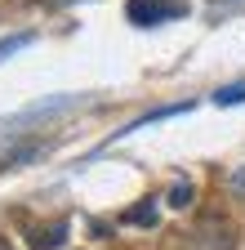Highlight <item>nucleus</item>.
<instances>
[{
    "label": "nucleus",
    "instance_id": "obj_1",
    "mask_svg": "<svg viewBox=\"0 0 245 250\" xmlns=\"http://www.w3.org/2000/svg\"><path fill=\"white\" fill-rule=\"evenodd\" d=\"M125 14L138 27H156V22H170L178 14H188V0H130Z\"/></svg>",
    "mask_w": 245,
    "mask_h": 250
},
{
    "label": "nucleus",
    "instance_id": "obj_4",
    "mask_svg": "<svg viewBox=\"0 0 245 250\" xmlns=\"http://www.w3.org/2000/svg\"><path fill=\"white\" fill-rule=\"evenodd\" d=\"M40 152H45V143H27V147H14V152H5V156H0V170H14V166L32 161V156H40Z\"/></svg>",
    "mask_w": 245,
    "mask_h": 250
},
{
    "label": "nucleus",
    "instance_id": "obj_7",
    "mask_svg": "<svg viewBox=\"0 0 245 250\" xmlns=\"http://www.w3.org/2000/svg\"><path fill=\"white\" fill-rule=\"evenodd\" d=\"M27 41H32V36H9V41H0V58H5V54H14V49H22Z\"/></svg>",
    "mask_w": 245,
    "mask_h": 250
},
{
    "label": "nucleus",
    "instance_id": "obj_5",
    "mask_svg": "<svg viewBox=\"0 0 245 250\" xmlns=\"http://www.w3.org/2000/svg\"><path fill=\"white\" fill-rule=\"evenodd\" d=\"M165 201H170L174 210H188V206H192V183H188V179H178V183L170 188V197H165Z\"/></svg>",
    "mask_w": 245,
    "mask_h": 250
},
{
    "label": "nucleus",
    "instance_id": "obj_2",
    "mask_svg": "<svg viewBox=\"0 0 245 250\" xmlns=\"http://www.w3.org/2000/svg\"><path fill=\"white\" fill-rule=\"evenodd\" d=\"M67 241V219H54L49 228H36L32 232V250H58Z\"/></svg>",
    "mask_w": 245,
    "mask_h": 250
},
{
    "label": "nucleus",
    "instance_id": "obj_3",
    "mask_svg": "<svg viewBox=\"0 0 245 250\" xmlns=\"http://www.w3.org/2000/svg\"><path fill=\"white\" fill-rule=\"evenodd\" d=\"M156 219H161L156 201H138V206H130L125 214H120V224H138V228H156Z\"/></svg>",
    "mask_w": 245,
    "mask_h": 250
},
{
    "label": "nucleus",
    "instance_id": "obj_6",
    "mask_svg": "<svg viewBox=\"0 0 245 250\" xmlns=\"http://www.w3.org/2000/svg\"><path fill=\"white\" fill-rule=\"evenodd\" d=\"M214 103H219V107H232V103H245V81H236V85H223L219 94H214Z\"/></svg>",
    "mask_w": 245,
    "mask_h": 250
},
{
    "label": "nucleus",
    "instance_id": "obj_9",
    "mask_svg": "<svg viewBox=\"0 0 245 250\" xmlns=\"http://www.w3.org/2000/svg\"><path fill=\"white\" fill-rule=\"evenodd\" d=\"M0 250H14V246H9V241H5V237H0Z\"/></svg>",
    "mask_w": 245,
    "mask_h": 250
},
{
    "label": "nucleus",
    "instance_id": "obj_8",
    "mask_svg": "<svg viewBox=\"0 0 245 250\" xmlns=\"http://www.w3.org/2000/svg\"><path fill=\"white\" fill-rule=\"evenodd\" d=\"M232 188H236V192H245V170H232Z\"/></svg>",
    "mask_w": 245,
    "mask_h": 250
}]
</instances>
